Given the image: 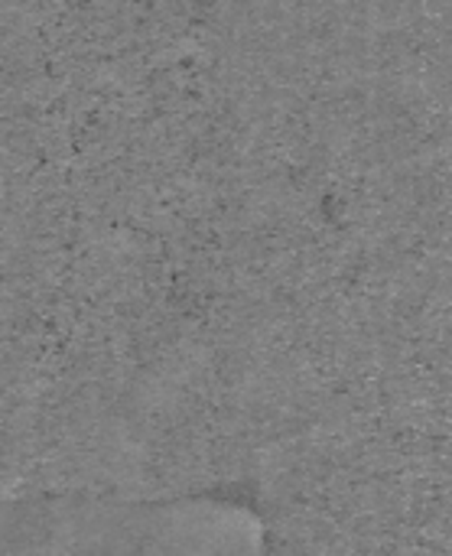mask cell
I'll return each instance as SVG.
<instances>
[{"mask_svg": "<svg viewBox=\"0 0 452 556\" xmlns=\"http://www.w3.org/2000/svg\"><path fill=\"white\" fill-rule=\"evenodd\" d=\"M238 511L108 498L0 502V554H170L231 547L251 534Z\"/></svg>", "mask_w": 452, "mask_h": 556, "instance_id": "1", "label": "cell"}]
</instances>
